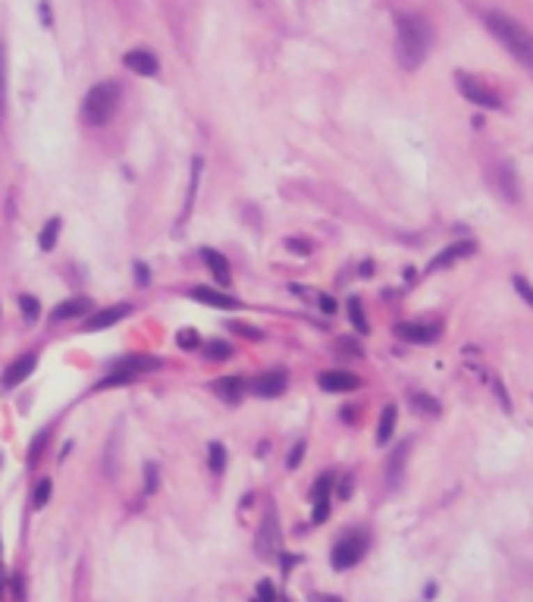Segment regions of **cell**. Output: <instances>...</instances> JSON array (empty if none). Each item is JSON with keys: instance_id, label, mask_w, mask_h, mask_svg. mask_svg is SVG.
I'll list each match as a JSON object with an SVG mask.
<instances>
[{"instance_id": "1", "label": "cell", "mask_w": 533, "mask_h": 602, "mask_svg": "<svg viewBox=\"0 0 533 602\" xmlns=\"http://www.w3.org/2000/svg\"><path fill=\"white\" fill-rule=\"evenodd\" d=\"M395 35H399L395 38L399 63L408 69V72H414V69L426 60V54H430V44H433L430 22H426L424 16H417V13H405V16H399V22H395Z\"/></svg>"}, {"instance_id": "2", "label": "cell", "mask_w": 533, "mask_h": 602, "mask_svg": "<svg viewBox=\"0 0 533 602\" xmlns=\"http://www.w3.org/2000/svg\"><path fill=\"white\" fill-rule=\"evenodd\" d=\"M486 29L505 44V50L524 66H533V35L518 22V19L505 16V13H489Z\"/></svg>"}, {"instance_id": "3", "label": "cell", "mask_w": 533, "mask_h": 602, "mask_svg": "<svg viewBox=\"0 0 533 602\" xmlns=\"http://www.w3.org/2000/svg\"><path fill=\"white\" fill-rule=\"evenodd\" d=\"M119 107V85L116 82H98L82 100V119L85 125H107Z\"/></svg>"}, {"instance_id": "4", "label": "cell", "mask_w": 533, "mask_h": 602, "mask_svg": "<svg viewBox=\"0 0 533 602\" xmlns=\"http://www.w3.org/2000/svg\"><path fill=\"white\" fill-rule=\"evenodd\" d=\"M160 367V357L154 355H125L107 367V373L94 383V389H113V386H125V383H135L138 376L150 373V370Z\"/></svg>"}, {"instance_id": "5", "label": "cell", "mask_w": 533, "mask_h": 602, "mask_svg": "<svg viewBox=\"0 0 533 602\" xmlns=\"http://www.w3.org/2000/svg\"><path fill=\"white\" fill-rule=\"evenodd\" d=\"M254 552L263 558V562H279L282 555V533H279V514H276L273 505H267L263 511V520L257 527L254 537Z\"/></svg>"}, {"instance_id": "6", "label": "cell", "mask_w": 533, "mask_h": 602, "mask_svg": "<svg viewBox=\"0 0 533 602\" xmlns=\"http://www.w3.org/2000/svg\"><path fill=\"white\" fill-rule=\"evenodd\" d=\"M364 552H367V537H364V533H348V537H342L336 546H332V568L336 571L355 568V564L364 558Z\"/></svg>"}, {"instance_id": "7", "label": "cell", "mask_w": 533, "mask_h": 602, "mask_svg": "<svg viewBox=\"0 0 533 602\" xmlns=\"http://www.w3.org/2000/svg\"><path fill=\"white\" fill-rule=\"evenodd\" d=\"M455 85H458V91H461L464 98H468L470 104H477V107H486V110H495V107L502 104L499 94H495L489 85H483V82L477 79V75L455 72Z\"/></svg>"}, {"instance_id": "8", "label": "cell", "mask_w": 533, "mask_h": 602, "mask_svg": "<svg viewBox=\"0 0 533 602\" xmlns=\"http://www.w3.org/2000/svg\"><path fill=\"white\" fill-rule=\"evenodd\" d=\"M493 185L499 188V194L508 201V204H518V201H520L518 169H514L508 160H502V163H495V167H493Z\"/></svg>"}, {"instance_id": "9", "label": "cell", "mask_w": 533, "mask_h": 602, "mask_svg": "<svg viewBox=\"0 0 533 602\" xmlns=\"http://www.w3.org/2000/svg\"><path fill=\"white\" fill-rule=\"evenodd\" d=\"M38 367V351H25V355H19L16 361H10L3 367V376H0V386L3 389H16L19 383H25L31 376V370Z\"/></svg>"}, {"instance_id": "10", "label": "cell", "mask_w": 533, "mask_h": 602, "mask_svg": "<svg viewBox=\"0 0 533 602\" xmlns=\"http://www.w3.org/2000/svg\"><path fill=\"white\" fill-rule=\"evenodd\" d=\"M123 66H129L135 75H144V79H154L160 72V60H157L154 50L148 47H135L129 54H123Z\"/></svg>"}, {"instance_id": "11", "label": "cell", "mask_w": 533, "mask_h": 602, "mask_svg": "<svg viewBox=\"0 0 533 602\" xmlns=\"http://www.w3.org/2000/svg\"><path fill=\"white\" fill-rule=\"evenodd\" d=\"M286 386H288L286 370H267V373L251 380V392L261 395V399H276L279 392H286Z\"/></svg>"}, {"instance_id": "12", "label": "cell", "mask_w": 533, "mask_h": 602, "mask_svg": "<svg viewBox=\"0 0 533 602\" xmlns=\"http://www.w3.org/2000/svg\"><path fill=\"white\" fill-rule=\"evenodd\" d=\"M317 386L323 389V392H351V389L361 386V380H357L351 370H323V373L317 376Z\"/></svg>"}, {"instance_id": "13", "label": "cell", "mask_w": 533, "mask_h": 602, "mask_svg": "<svg viewBox=\"0 0 533 602\" xmlns=\"http://www.w3.org/2000/svg\"><path fill=\"white\" fill-rule=\"evenodd\" d=\"M439 332H442V326L439 323H420V320L417 323H399L395 326V336L405 339V342H417V345L439 339Z\"/></svg>"}, {"instance_id": "14", "label": "cell", "mask_w": 533, "mask_h": 602, "mask_svg": "<svg viewBox=\"0 0 533 602\" xmlns=\"http://www.w3.org/2000/svg\"><path fill=\"white\" fill-rule=\"evenodd\" d=\"M194 301H201V304H210V307H223V311H235V307H242V301L232 298V295L219 292V288H210V286H194L192 292Z\"/></svg>"}, {"instance_id": "15", "label": "cell", "mask_w": 533, "mask_h": 602, "mask_svg": "<svg viewBox=\"0 0 533 602\" xmlns=\"http://www.w3.org/2000/svg\"><path fill=\"white\" fill-rule=\"evenodd\" d=\"M88 311H91V298H85V295H79V298H66L63 304H56L54 311H50V323H63V320H79V317H85Z\"/></svg>"}, {"instance_id": "16", "label": "cell", "mask_w": 533, "mask_h": 602, "mask_svg": "<svg viewBox=\"0 0 533 602\" xmlns=\"http://www.w3.org/2000/svg\"><path fill=\"white\" fill-rule=\"evenodd\" d=\"M129 314H132V307H129V304H113V307H104V311L91 314V317L85 320V330H88V332L107 330V326L119 323V320H123V317H129Z\"/></svg>"}, {"instance_id": "17", "label": "cell", "mask_w": 533, "mask_h": 602, "mask_svg": "<svg viewBox=\"0 0 533 602\" xmlns=\"http://www.w3.org/2000/svg\"><path fill=\"white\" fill-rule=\"evenodd\" d=\"M213 392H217L223 401H229V405H235V401H242V395H245V376H242V373L219 376V380L213 383Z\"/></svg>"}, {"instance_id": "18", "label": "cell", "mask_w": 533, "mask_h": 602, "mask_svg": "<svg viewBox=\"0 0 533 602\" xmlns=\"http://www.w3.org/2000/svg\"><path fill=\"white\" fill-rule=\"evenodd\" d=\"M201 257H204V263L210 267V273H213V279L219 282V286H229L232 282V270H229V261H226L219 251H213V248H201Z\"/></svg>"}, {"instance_id": "19", "label": "cell", "mask_w": 533, "mask_h": 602, "mask_svg": "<svg viewBox=\"0 0 533 602\" xmlns=\"http://www.w3.org/2000/svg\"><path fill=\"white\" fill-rule=\"evenodd\" d=\"M477 251V245L474 242H458V245H449V248L442 251V254H436L430 261V270H439V267H449V263H455V261H461V257H470Z\"/></svg>"}, {"instance_id": "20", "label": "cell", "mask_w": 533, "mask_h": 602, "mask_svg": "<svg viewBox=\"0 0 533 602\" xmlns=\"http://www.w3.org/2000/svg\"><path fill=\"white\" fill-rule=\"evenodd\" d=\"M408 449H411V442H401L399 449L392 452V458H389L386 464V477H389V486H399L401 483V474H405V461H408Z\"/></svg>"}, {"instance_id": "21", "label": "cell", "mask_w": 533, "mask_h": 602, "mask_svg": "<svg viewBox=\"0 0 533 602\" xmlns=\"http://www.w3.org/2000/svg\"><path fill=\"white\" fill-rule=\"evenodd\" d=\"M198 348L207 361H226V357H232V351H235L226 339H207V342H201Z\"/></svg>"}, {"instance_id": "22", "label": "cell", "mask_w": 533, "mask_h": 602, "mask_svg": "<svg viewBox=\"0 0 533 602\" xmlns=\"http://www.w3.org/2000/svg\"><path fill=\"white\" fill-rule=\"evenodd\" d=\"M395 417H399L395 405H386V408H383V414H380V426H376V445H386L389 439H392Z\"/></svg>"}, {"instance_id": "23", "label": "cell", "mask_w": 533, "mask_h": 602, "mask_svg": "<svg viewBox=\"0 0 533 602\" xmlns=\"http://www.w3.org/2000/svg\"><path fill=\"white\" fill-rule=\"evenodd\" d=\"M201 169H204V160H201V157H194V160H192V179H188V194H185V210H182V219H179V223H185L188 213H192L194 194H198V182H201Z\"/></svg>"}, {"instance_id": "24", "label": "cell", "mask_w": 533, "mask_h": 602, "mask_svg": "<svg viewBox=\"0 0 533 602\" xmlns=\"http://www.w3.org/2000/svg\"><path fill=\"white\" fill-rule=\"evenodd\" d=\"M60 226H63L60 217L47 219V223L41 226V232H38V248H41V251H54L56 238H60Z\"/></svg>"}, {"instance_id": "25", "label": "cell", "mask_w": 533, "mask_h": 602, "mask_svg": "<svg viewBox=\"0 0 533 602\" xmlns=\"http://www.w3.org/2000/svg\"><path fill=\"white\" fill-rule=\"evenodd\" d=\"M348 320H351V326H355L357 332H370V323H367V314H364V304H361V298H348Z\"/></svg>"}, {"instance_id": "26", "label": "cell", "mask_w": 533, "mask_h": 602, "mask_svg": "<svg viewBox=\"0 0 533 602\" xmlns=\"http://www.w3.org/2000/svg\"><path fill=\"white\" fill-rule=\"evenodd\" d=\"M332 486H336V477H332V474H320L317 483H314V489H311V499L314 502H330L332 499Z\"/></svg>"}, {"instance_id": "27", "label": "cell", "mask_w": 533, "mask_h": 602, "mask_svg": "<svg viewBox=\"0 0 533 602\" xmlns=\"http://www.w3.org/2000/svg\"><path fill=\"white\" fill-rule=\"evenodd\" d=\"M411 405H414V411L430 414V417H436V414H439V401L433 399V395H426V392H414L411 395Z\"/></svg>"}, {"instance_id": "28", "label": "cell", "mask_w": 533, "mask_h": 602, "mask_svg": "<svg viewBox=\"0 0 533 602\" xmlns=\"http://www.w3.org/2000/svg\"><path fill=\"white\" fill-rule=\"evenodd\" d=\"M207 461H210L213 474H223V470H226V449H223V442H210V445H207Z\"/></svg>"}, {"instance_id": "29", "label": "cell", "mask_w": 533, "mask_h": 602, "mask_svg": "<svg viewBox=\"0 0 533 602\" xmlns=\"http://www.w3.org/2000/svg\"><path fill=\"white\" fill-rule=\"evenodd\" d=\"M19 311H22V317L29 320V323H35V320L41 317V304H38L35 295H19Z\"/></svg>"}, {"instance_id": "30", "label": "cell", "mask_w": 533, "mask_h": 602, "mask_svg": "<svg viewBox=\"0 0 533 602\" xmlns=\"http://www.w3.org/2000/svg\"><path fill=\"white\" fill-rule=\"evenodd\" d=\"M47 436H50V426H44V430L38 433L35 439H31V445H29V468H35V464L41 461V452H44V442H47Z\"/></svg>"}, {"instance_id": "31", "label": "cell", "mask_w": 533, "mask_h": 602, "mask_svg": "<svg viewBox=\"0 0 533 602\" xmlns=\"http://www.w3.org/2000/svg\"><path fill=\"white\" fill-rule=\"evenodd\" d=\"M50 489H54V483L44 477V480H38V486H35V493H31V505L35 508H44L47 505V499H50Z\"/></svg>"}, {"instance_id": "32", "label": "cell", "mask_w": 533, "mask_h": 602, "mask_svg": "<svg viewBox=\"0 0 533 602\" xmlns=\"http://www.w3.org/2000/svg\"><path fill=\"white\" fill-rule=\"evenodd\" d=\"M6 110V47L0 41V116Z\"/></svg>"}, {"instance_id": "33", "label": "cell", "mask_w": 533, "mask_h": 602, "mask_svg": "<svg viewBox=\"0 0 533 602\" xmlns=\"http://www.w3.org/2000/svg\"><path fill=\"white\" fill-rule=\"evenodd\" d=\"M157 486H160V468L154 461H148L144 464V493H154Z\"/></svg>"}, {"instance_id": "34", "label": "cell", "mask_w": 533, "mask_h": 602, "mask_svg": "<svg viewBox=\"0 0 533 602\" xmlns=\"http://www.w3.org/2000/svg\"><path fill=\"white\" fill-rule=\"evenodd\" d=\"M254 602H279V599H276V589H273V583H270V580H261V583H257Z\"/></svg>"}, {"instance_id": "35", "label": "cell", "mask_w": 533, "mask_h": 602, "mask_svg": "<svg viewBox=\"0 0 533 602\" xmlns=\"http://www.w3.org/2000/svg\"><path fill=\"white\" fill-rule=\"evenodd\" d=\"M176 345L179 348H188V351H194L201 345V339H198V332H192V330H182L179 336H176Z\"/></svg>"}, {"instance_id": "36", "label": "cell", "mask_w": 533, "mask_h": 602, "mask_svg": "<svg viewBox=\"0 0 533 602\" xmlns=\"http://www.w3.org/2000/svg\"><path fill=\"white\" fill-rule=\"evenodd\" d=\"M286 248L292 251V254H298V257H307L311 254V242H307V238H286Z\"/></svg>"}, {"instance_id": "37", "label": "cell", "mask_w": 533, "mask_h": 602, "mask_svg": "<svg viewBox=\"0 0 533 602\" xmlns=\"http://www.w3.org/2000/svg\"><path fill=\"white\" fill-rule=\"evenodd\" d=\"M339 351H342V355H351V357H361L364 355V348H361V342H357V339H339Z\"/></svg>"}, {"instance_id": "38", "label": "cell", "mask_w": 533, "mask_h": 602, "mask_svg": "<svg viewBox=\"0 0 533 602\" xmlns=\"http://www.w3.org/2000/svg\"><path fill=\"white\" fill-rule=\"evenodd\" d=\"M511 282H514V288H518V295H520V298H524L527 304L533 307V286H530V282H527L524 276H514Z\"/></svg>"}, {"instance_id": "39", "label": "cell", "mask_w": 533, "mask_h": 602, "mask_svg": "<svg viewBox=\"0 0 533 602\" xmlns=\"http://www.w3.org/2000/svg\"><path fill=\"white\" fill-rule=\"evenodd\" d=\"M304 449H307V445H304V439H298V442L292 445V452H288V458H286V464H288V468H292V470L301 464V458H304Z\"/></svg>"}, {"instance_id": "40", "label": "cell", "mask_w": 533, "mask_h": 602, "mask_svg": "<svg viewBox=\"0 0 533 602\" xmlns=\"http://www.w3.org/2000/svg\"><path fill=\"white\" fill-rule=\"evenodd\" d=\"M135 282L138 286H148L150 282V267L144 261H135Z\"/></svg>"}, {"instance_id": "41", "label": "cell", "mask_w": 533, "mask_h": 602, "mask_svg": "<svg viewBox=\"0 0 533 602\" xmlns=\"http://www.w3.org/2000/svg\"><path fill=\"white\" fill-rule=\"evenodd\" d=\"M330 518V502H314V524H323V520Z\"/></svg>"}, {"instance_id": "42", "label": "cell", "mask_w": 533, "mask_h": 602, "mask_svg": "<svg viewBox=\"0 0 533 602\" xmlns=\"http://www.w3.org/2000/svg\"><path fill=\"white\" fill-rule=\"evenodd\" d=\"M229 326L245 339H261V330H254V326H248V323H229Z\"/></svg>"}, {"instance_id": "43", "label": "cell", "mask_w": 533, "mask_h": 602, "mask_svg": "<svg viewBox=\"0 0 533 602\" xmlns=\"http://www.w3.org/2000/svg\"><path fill=\"white\" fill-rule=\"evenodd\" d=\"M314 298L320 301V311H323V314H336V301H332L330 295H317V292H314Z\"/></svg>"}, {"instance_id": "44", "label": "cell", "mask_w": 533, "mask_h": 602, "mask_svg": "<svg viewBox=\"0 0 533 602\" xmlns=\"http://www.w3.org/2000/svg\"><path fill=\"white\" fill-rule=\"evenodd\" d=\"M13 593H16V602H25V587H22V577H13Z\"/></svg>"}, {"instance_id": "45", "label": "cell", "mask_w": 533, "mask_h": 602, "mask_svg": "<svg viewBox=\"0 0 533 602\" xmlns=\"http://www.w3.org/2000/svg\"><path fill=\"white\" fill-rule=\"evenodd\" d=\"M38 13H41V25H44V29H50V6H47V0L38 6Z\"/></svg>"}, {"instance_id": "46", "label": "cell", "mask_w": 533, "mask_h": 602, "mask_svg": "<svg viewBox=\"0 0 533 602\" xmlns=\"http://www.w3.org/2000/svg\"><path fill=\"white\" fill-rule=\"evenodd\" d=\"M351 493V480H342V486H339V499H348Z\"/></svg>"}, {"instance_id": "47", "label": "cell", "mask_w": 533, "mask_h": 602, "mask_svg": "<svg viewBox=\"0 0 533 602\" xmlns=\"http://www.w3.org/2000/svg\"><path fill=\"white\" fill-rule=\"evenodd\" d=\"M6 583H10V574H6V571L0 568V596L6 593Z\"/></svg>"}, {"instance_id": "48", "label": "cell", "mask_w": 533, "mask_h": 602, "mask_svg": "<svg viewBox=\"0 0 533 602\" xmlns=\"http://www.w3.org/2000/svg\"><path fill=\"white\" fill-rule=\"evenodd\" d=\"M314 602H342L339 596H314Z\"/></svg>"}]
</instances>
